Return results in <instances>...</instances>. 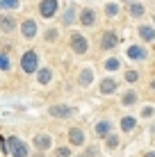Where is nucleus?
Wrapping results in <instances>:
<instances>
[{
  "mask_svg": "<svg viewBox=\"0 0 155 157\" xmlns=\"http://www.w3.org/2000/svg\"><path fill=\"white\" fill-rule=\"evenodd\" d=\"M7 146H9V155L12 157H28V146L21 141L18 137H9Z\"/></svg>",
  "mask_w": 155,
  "mask_h": 157,
  "instance_id": "nucleus-1",
  "label": "nucleus"
},
{
  "mask_svg": "<svg viewBox=\"0 0 155 157\" xmlns=\"http://www.w3.org/2000/svg\"><path fill=\"white\" fill-rule=\"evenodd\" d=\"M37 64H39V57H37L34 50H28L23 55V59H21V66H23L25 73H34L37 71Z\"/></svg>",
  "mask_w": 155,
  "mask_h": 157,
  "instance_id": "nucleus-2",
  "label": "nucleus"
},
{
  "mask_svg": "<svg viewBox=\"0 0 155 157\" xmlns=\"http://www.w3.org/2000/svg\"><path fill=\"white\" fill-rule=\"evenodd\" d=\"M71 50H76L78 55H82V52H87L89 50V43H87V39H84L82 34H71Z\"/></svg>",
  "mask_w": 155,
  "mask_h": 157,
  "instance_id": "nucleus-3",
  "label": "nucleus"
},
{
  "mask_svg": "<svg viewBox=\"0 0 155 157\" xmlns=\"http://www.w3.org/2000/svg\"><path fill=\"white\" fill-rule=\"evenodd\" d=\"M57 7H60V5H57V0H44V2H41V7H39V12H41L44 18H50V16L57 14Z\"/></svg>",
  "mask_w": 155,
  "mask_h": 157,
  "instance_id": "nucleus-4",
  "label": "nucleus"
},
{
  "mask_svg": "<svg viewBox=\"0 0 155 157\" xmlns=\"http://www.w3.org/2000/svg\"><path fill=\"white\" fill-rule=\"evenodd\" d=\"M71 114H73L71 105H52L50 107V116H55V118H68Z\"/></svg>",
  "mask_w": 155,
  "mask_h": 157,
  "instance_id": "nucleus-5",
  "label": "nucleus"
},
{
  "mask_svg": "<svg viewBox=\"0 0 155 157\" xmlns=\"http://www.w3.org/2000/svg\"><path fill=\"white\" fill-rule=\"evenodd\" d=\"M16 28V18L9 14H0V32H12Z\"/></svg>",
  "mask_w": 155,
  "mask_h": 157,
  "instance_id": "nucleus-6",
  "label": "nucleus"
},
{
  "mask_svg": "<svg viewBox=\"0 0 155 157\" xmlns=\"http://www.w3.org/2000/svg\"><path fill=\"white\" fill-rule=\"evenodd\" d=\"M21 32H23L25 39H32V36L37 34V23H34V21H23V25H21Z\"/></svg>",
  "mask_w": 155,
  "mask_h": 157,
  "instance_id": "nucleus-7",
  "label": "nucleus"
},
{
  "mask_svg": "<svg viewBox=\"0 0 155 157\" xmlns=\"http://www.w3.org/2000/svg\"><path fill=\"white\" fill-rule=\"evenodd\" d=\"M68 139H71L73 146H82L84 144V134H82L80 128H71V130H68Z\"/></svg>",
  "mask_w": 155,
  "mask_h": 157,
  "instance_id": "nucleus-8",
  "label": "nucleus"
},
{
  "mask_svg": "<svg viewBox=\"0 0 155 157\" xmlns=\"http://www.w3.org/2000/svg\"><path fill=\"white\" fill-rule=\"evenodd\" d=\"M116 41H119V39H116V34L112 30H107L103 34V48H105V50H112V48L116 46Z\"/></svg>",
  "mask_w": 155,
  "mask_h": 157,
  "instance_id": "nucleus-9",
  "label": "nucleus"
},
{
  "mask_svg": "<svg viewBox=\"0 0 155 157\" xmlns=\"http://www.w3.org/2000/svg\"><path fill=\"white\" fill-rule=\"evenodd\" d=\"M50 141H52V139L48 137V134H39V137L34 139V146L39 150H48V148H50Z\"/></svg>",
  "mask_w": 155,
  "mask_h": 157,
  "instance_id": "nucleus-10",
  "label": "nucleus"
},
{
  "mask_svg": "<svg viewBox=\"0 0 155 157\" xmlns=\"http://www.w3.org/2000/svg\"><path fill=\"white\" fill-rule=\"evenodd\" d=\"M128 57L130 59H144L146 57V50H144L141 46H130L128 48Z\"/></svg>",
  "mask_w": 155,
  "mask_h": 157,
  "instance_id": "nucleus-11",
  "label": "nucleus"
},
{
  "mask_svg": "<svg viewBox=\"0 0 155 157\" xmlns=\"http://www.w3.org/2000/svg\"><path fill=\"white\" fill-rule=\"evenodd\" d=\"M37 80H39V84H48L52 80V71L50 68H41V71L37 73Z\"/></svg>",
  "mask_w": 155,
  "mask_h": 157,
  "instance_id": "nucleus-12",
  "label": "nucleus"
},
{
  "mask_svg": "<svg viewBox=\"0 0 155 157\" xmlns=\"http://www.w3.org/2000/svg\"><path fill=\"white\" fill-rule=\"evenodd\" d=\"M139 36L144 41H153L155 39V32H153L151 25H141V28H139Z\"/></svg>",
  "mask_w": 155,
  "mask_h": 157,
  "instance_id": "nucleus-13",
  "label": "nucleus"
},
{
  "mask_svg": "<svg viewBox=\"0 0 155 157\" xmlns=\"http://www.w3.org/2000/svg\"><path fill=\"white\" fill-rule=\"evenodd\" d=\"M112 130V123L110 121H100L98 125H96V132H98V137H107Z\"/></svg>",
  "mask_w": 155,
  "mask_h": 157,
  "instance_id": "nucleus-14",
  "label": "nucleus"
},
{
  "mask_svg": "<svg viewBox=\"0 0 155 157\" xmlns=\"http://www.w3.org/2000/svg\"><path fill=\"white\" fill-rule=\"evenodd\" d=\"M91 80H94V71H91V68H84V71L80 73V84H82V86L91 84Z\"/></svg>",
  "mask_w": 155,
  "mask_h": 157,
  "instance_id": "nucleus-15",
  "label": "nucleus"
},
{
  "mask_svg": "<svg viewBox=\"0 0 155 157\" xmlns=\"http://www.w3.org/2000/svg\"><path fill=\"white\" fill-rule=\"evenodd\" d=\"M80 21H82V25H94V21H96V16L91 9H84L82 16H80Z\"/></svg>",
  "mask_w": 155,
  "mask_h": 157,
  "instance_id": "nucleus-16",
  "label": "nucleus"
},
{
  "mask_svg": "<svg viewBox=\"0 0 155 157\" xmlns=\"http://www.w3.org/2000/svg\"><path fill=\"white\" fill-rule=\"evenodd\" d=\"M114 89H116L114 80H103V84H100V91H103V94H114Z\"/></svg>",
  "mask_w": 155,
  "mask_h": 157,
  "instance_id": "nucleus-17",
  "label": "nucleus"
},
{
  "mask_svg": "<svg viewBox=\"0 0 155 157\" xmlns=\"http://www.w3.org/2000/svg\"><path fill=\"white\" fill-rule=\"evenodd\" d=\"M132 128H135V118H132V116H126L123 121H121V130H123V132H130Z\"/></svg>",
  "mask_w": 155,
  "mask_h": 157,
  "instance_id": "nucleus-18",
  "label": "nucleus"
},
{
  "mask_svg": "<svg viewBox=\"0 0 155 157\" xmlns=\"http://www.w3.org/2000/svg\"><path fill=\"white\" fill-rule=\"evenodd\" d=\"M121 102H123V105H135V102H137V94H135V91H128V94H123Z\"/></svg>",
  "mask_w": 155,
  "mask_h": 157,
  "instance_id": "nucleus-19",
  "label": "nucleus"
},
{
  "mask_svg": "<svg viewBox=\"0 0 155 157\" xmlns=\"http://www.w3.org/2000/svg\"><path fill=\"white\" fill-rule=\"evenodd\" d=\"M144 14V5L141 2H132L130 5V16H135V18H137V16H141Z\"/></svg>",
  "mask_w": 155,
  "mask_h": 157,
  "instance_id": "nucleus-20",
  "label": "nucleus"
},
{
  "mask_svg": "<svg viewBox=\"0 0 155 157\" xmlns=\"http://www.w3.org/2000/svg\"><path fill=\"white\" fill-rule=\"evenodd\" d=\"M18 7V0H0V12L2 9H16Z\"/></svg>",
  "mask_w": 155,
  "mask_h": 157,
  "instance_id": "nucleus-21",
  "label": "nucleus"
},
{
  "mask_svg": "<svg viewBox=\"0 0 155 157\" xmlns=\"http://www.w3.org/2000/svg\"><path fill=\"white\" fill-rule=\"evenodd\" d=\"M105 12H107V16H116L119 14V5L116 2H107L105 5Z\"/></svg>",
  "mask_w": 155,
  "mask_h": 157,
  "instance_id": "nucleus-22",
  "label": "nucleus"
},
{
  "mask_svg": "<svg viewBox=\"0 0 155 157\" xmlns=\"http://www.w3.org/2000/svg\"><path fill=\"white\" fill-rule=\"evenodd\" d=\"M73 21H76V9H73V7H68V9H66V16H64V23H66V25H71Z\"/></svg>",
  "mask_w": 155,
  "mask_h": 157,
  "instance_id": "nucleus-23",
  "label": "nucleus"
},
{
  "mask_svg": "<svg viewBox=\"0 0 155 157\" xmlns=\"http://www.w3.org/2000/svg\"><path fill=\"white\" fill-rule=\"evenodd\" d=\"M105 68H107V71H116V68H119V59H116V57H110L107 62H105Z\"/></svg>",
  "mask_w": 155,
  "mask_h": 157,
  "instance_id": "nucleus-24",
  "label": "nucleus"
},
{
  "mask_svg": "<svg viewBox=\"0 0 155 157\" xmlns=\"http://www.w3.org/2000/svg\"><path fill=\"white\" fill-rule=\"evenodd\" d=\"M9 68V57L5 52H0V71H7Z\"/></svg>",
  "mask_w": 155,
  "mask_h": 157,
  "instance_id": "nucleus-25",
  "label": "nucleus"
},
{
  "mask_svg": "<svg viewBox=\"0 0 155 157\" xmlns=\"http://www.w3.org/2000/svg\"><path fill=\"white\" fill-rule=\"evenodd\" d=\"M116 146H119V139H116L114 134H110L107 137V148H116Z\"/></svg>",
  "mask_w": 155,
  "mask_h": 157,
  "instance_id": "nucleus-26",
  "label": "nucleus"
},
{
  "mask_svg": "<svg viewBox=\"0 0 155 157\" xmlns=\"http://www.w3.org/2000/svg\"><path fill=\"white\" fill-rule=\"evenodd\" d=\"M137 78H139L137 71H128V73H126V80H128V82H137Z\"/></svg>",
  "mask_w": 155,
  "mask_h": 157,
  "instance_id": "nucleus-27",
  "label": "nucleus"
},
{
  "mask_svg": "<svg viewBox=\"0 0 155 157\" xmlns=\"http://www.w3.org/2000/svg\"><path fill=\"white\" fill-rule=\"evenodd\" d=\"M68 155H71L68 148H57V157H68Z\"/></svg>",
  "mask_w": 155,
  "mask_h": 157,
  "instance_id": "nucleus-28",
  "label": "nucleus"
},
{
  "mask_svg": "<svg viewBox=\"0 0 155 157\" xmlns=\"http://www.w3.org/2000/svg\"><path fill=\"white\" fill-rule=\"evenodd\" d=\"M55 36H57V32H55V30H50V32H48V36H46V39H48V41H52Z\"/></svg>",
  "mask_w": 155,
  "mask_h": 157,
  "instance_id": "nucleus-29",
  "label": "nucleus"
},
{
  "mask_svg": "<svg viewBox=\"0 0 155 157\" xmlns=\"http://www.w3.org/2000/svg\"><path fill=\"white\" fill-rule=\"evenodd\" d=\"M144 157H155V153H146V155H144Z\"/></svg>",
  "mask_w": 155,
  "mask_h": 157,
  "instance_id": "nucleus-30",
  "label": "nucleus"
},
{
  "mask_svg": "<svg viewBox=\"0 0 155 157\" xmlns=\"http://www.w3.org/2000/svg\"><path fill=\"white\" fill-rule=\"evenodd\" d=\"M151 86H153V89H155V80H153V84H151Z\"/></svg>",
  "mask_w": 155,
  "mask_h": 157,
  "instance_id": "nucleus-31",
  "label": "nucleus"
},
{
  "mask_svg": "<svg viewBox=\"0 0 155 157\" xmlns=\"http://www.w3.org/2000/svg\"><path fill=\"white\" fill-rule=\"evenodd\" d=\"M37 157H44V155H37Z\"/></svg>",
  "mask_w": 155,
  "mask_h": 157,
  "instance_id": "nucleus-32",
  "label": "nucleus"
}]
</instances>
